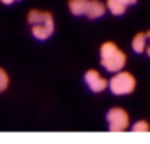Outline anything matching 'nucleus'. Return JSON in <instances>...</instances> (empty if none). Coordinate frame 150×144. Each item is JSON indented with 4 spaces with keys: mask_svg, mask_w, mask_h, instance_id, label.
I'll return each instance as SVG.
<instances>
[{
    "mask_svg": "<svg viewBox=\"0 0 150 144\" xmlns=\"http://www.w3.org/2000/svg\"><path fill=\"white\" fill-rule=\"evenodd\" d=\"M106 7L114 16H121L127 12L130 6H134L137 0H106Z\"/></svg>",
    "mask_w": 150,
    "mask_h": 144,
    "instance_id": "423d86ee",
    "label": "nucleus"
},
{
    "mask_svg": "<svg viewBox=\"0 0 150 144\" xmlns=\"http://www.w3.org/2000/svg\"><path fill=\"white\" fill-rule=\"evenodd\" d=\"M134 133H149L150 131V124L147 121H143V119H140V121H137V122H134L133 124V128H131Z\"/></svg>",
    "mask_w": 150,
    "mask_h": 144,
    "instance_id": "9d476101",
    "label": "nucleus"
},
{
    "mask_svg": "<svg viewBox=\"0 0 150 144\" xmlns=\"http://www.w3.org/2000/svg\"><path fill=\"white\" fill-rule=\"evenodd\" d=\"M89 6V0H69V10L74 16H85Z\"/></svg>",
    "mask_w": 150,
    "mask_h": 144,
    "instance_id": "6e6552de",
    "label": "nucleus"
},
{
    "mask_svg": "<svg viewBox=\"0 0 150 144\" xmlns=\"http://www.w3.org/2000/svg\"><path fill=\"white\" fill-rule=\"evenodd\" d=\"M146 54L150 58V31H147V48H146Z\"/></svg>",
    "mask_w": 150,
    "mask_h": 144,
    "instance_id": "f8f14e48",
    "label": "nucleus"
},
{
    "mask_svg": "<svg viewBox=\"0 0 150 144\" xmlns=\"http://www.w3.org/2000/svg\"><path fill=\"white\" fill-rule=\"evenodd\" d=\"M136 86H137L136 77L127 70H120L117 73H112L109 79V90L115 96L131 95L136 90Z\"/></svg>",
    "mask_w": 150,
    "mask_h": 144,
    "instance_id": "7ed1b4c3",
    "label": "nucleus"
},
{
    "mask_svg": "<svg viewBox=\"0 0 150 144\" xmlns=\"http://www.w3.org/2000/svg\"><path fill=\"white\" fill-rule=\"evenodd\" d=\"M99 63L103 70L109 73H117L120 70H124L127 55L115 42L106 41L99 48Z\"/></svg>",
    "mask_w": 150,
    "mask_h": 144,
    "instance_id": "f03ea898",
    "label": "nucleus"
},
{
    "mask_svg": "<svg viewBox=\"0 0 150 144\" xmlns=\"http://www.w3.org/2000/svg\"><path fill=\"white\" fill-rule=\"evenodd\" d=\"M13 1H16V0H0V3H3V4H6V6H9V4H12Z\"/></svg>",
    "mask_w": 150,
    "mask_h": 144,
    "instance_id": "ddd939ff",
    "label": "nucleus"
},
{
    "mask_svg": "<svg viewBox=\"0 0 150 144\" xmlns=\"http://www.w3.org/2000/svg\"><path fill=\"white\" fill-rule=\"evenodd\" d=\"M85 83L89 88V90L93 93H102L106 89H109V80L105 79L98 70H93V68L85 73Z\"/></svg>",
    "mask_w": 150,
    "mask_h": 144,
    "instance_id": "39448f33",
    "label": "nucleus"
},
{
    "mask_svg": "<svg viewBox=\"0 0 150 144\" xmlns=\"http://www.w3.org/2000/svg\"><path fill=\"white\" fill-rule=\"evenodd\" d=\"M7 86H9V76H7L6 70L0 67V93L4 92L7 89Z\"/></svg>",
    "mask_w": 150,
    "mask_h": 144,
    "instance_id": "9b49d317",
    "label": "nucleus"
},
{
    "mask_svg": "<svg viewBox=\"0 0 150 144\" xmlns=\"http://www.w3.org/2000/svg\"><path fill=\"white\" fill-rule=\"evenodd\" d=\"M26 20L31 26L32 37L38 41H47L54 34L55 23H54V18L50 12L32 9V10H29Z\"/></svg>",
    "mask_w": 150,
    "mask_h": 144,
    "instance_id": "f257e3e1",
    "label": "nucleus"
},
{
    "mask_svg": "<svg viewBox=\"0 0 150 144\" xmlns=\"http://www.w3.org/2000/svg\"><path fill=\"white\" fill-rule=\"evenodd\" d=\"M131 48H133V51L136 54L146 52V48H147V32H139L131 41Z\"/></svg>",
    "mask_w": 150,
    "mask_h": 144,
    "instance_id": "1a4fd4ad",
    "label": "nucleus"
},
{
    "mask_svg": "<svg viewBox=\"0 0 150 144\" xmlns=\"http://www.w3.org/2000/svg\"><path fill=\"white\" fill-rule=\"evenodd\" d=\"M108 130L112 133H122L130 128V115L125 109L120 106H114L106 114Z\"/></svg>",
    "mask_w": 150,
    "mask_h": 144,
    "instance_id": "20e7f679",
    "label": "nucleus"
},
{
    "mask_svg": "<svg viewBox=\"0 0 150 144\" xmlns=\"http://www.w3.org/2000/svg\"><path fill=\"white\" fill-rule=\"evenodd\" d=\"M106 3L100 1V0H89V6L86 10V18L89 19H99L106 13Z\"/></svg>",
    "mask_w": 150,
    "mask_h": 144,
    "instance_id": "0eeeda50",
    "label": "nucleus"
}]
</instances>
